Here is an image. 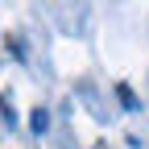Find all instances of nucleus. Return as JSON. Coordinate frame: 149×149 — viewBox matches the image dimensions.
<instances>
[{"label": "nucleus", "instance_id": "nucleus-1", "mask_svg": "<svg viewBox=\"0 0 149 149\" xmlns=\"http://www.w3.org/2000/svg\"><path fill=\"white\" fill-rule=\"evenodd\" d=\"M33 133H46V128H50V116H46V108H33Z\"/></svg>", "mask_w": 149, "mask_h": 149}, {"label": "nucleus", "instance_id": "nucleus-2", "mask_svg": "<svg viewBox=\"0 0 149 149\" xmlns=\"http://www.w3.org/2000/svg\"><path fill=\"white\" fill-rule=\"evenodd\" d=\"M116 95H120V104H124V108H137V95H133V91H128L124 83L116 87Z\"/></svg>", "mask_w": 149, "mask_h": 149}]
</instances>
